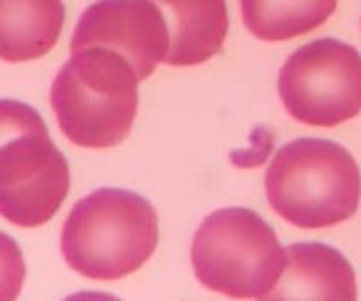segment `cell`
Returning <instances> with one entry per match:
<instances>
[{
  "label": "cell",
  "mask_w": 361,
  "mask_h": 301,
  "mask_svg": "<svg viewBox=\"0 0 361 301\" xmlns=\"http://www.w3.org/2000/svg\"><path fill=\"white\" fill-rule=\"evenodd\" d=\"M159 222L140 194L102 187L78 201L60 238L63 259L92 281H116L140 270L155 252Z\"/></svg>",
  "instance_id": "obj_1"
},
{
  "label": "cell",
  "mask_w": 361,
  "mask_h": 301,
  "mask_svg": "<svg viewBox=\"0 0 361 301\" xmlns=\"http://www.w3.org/2000/svg\"><path fill=\"white\" fill-rule=\"evenodd\" d=\"M71 53L49 92L60 130L78 147H116L133 129L140 78L126 56L108 48Z\"/></svg>",
  "instance_id": "obj_2"
},
{
  "label": "cell",
  "mask_w": 361,
  "mask_h": 301,
  "mask_svg": "<svg viewBox=\"0 0 361 301\" xmlns=\"http://www.w3.org/2000/svg\"><path fill=\"white\" fill-rule=\"evenodd\" d=\"M270 207L303 229L331 228L356 214L361 173L342 145L300 137L277 152L264 178Z\"/></svg>",
  "instance_id": "obj_3"
},
{
  "label": "cell",
  "mask_w": 361,
  "mask_h": 301,
  "mask_svg": "<svg viewBox=\"0 0 361 301\" xmlns=\"http://www.w3.org/2000/svg\"><path fill=\"white\" fill-rule=\"evenodd\" d=\"M71 187L69 164L32 106L0 99V215L20 228L55 217Z\"/></svg>",
  "instance_id": "obj_4"
},
{
  "label": "cell",
  "mask_w": 361,
  "mask_h": 301,
  "mask_svg": "<svg viewBox=\"0 0 361 301\" xmlns=\"http://www.w3.org/2000/svg\"><path fill=\"white\" fill-rule=\"evenodd\" d=\"M194 274L210 291L267 300L286 268L277 235L249 208H222L201 222L190 250Z\"/></svg>",
  "instance_id": "obj_5"
},
{
  "label": "cell",
  "mask_w": 361,
  "mask_h": 301,
  "mask_svg": "<svg viewBox=\"0 0 361 301\" xmlns=\"http://www.w3.org/2000/svg\"><path fill=\"white\" fill-rule=\"evenodd\" d=\"M279 95L289 115L307 125L355 118L361 111V53L331 37L302 46L282 66Z\"/></svg>",
  "instance_id": "obj_6"
},
{
  "label": "cell",
  "mask_w": 361,
  "mask_h": 301,
  "mask_svg": "<svg viewBox=\"0 0 361 301\" xmlns=\"http://www.w3.org/2000/svg\"><path fill=\"white\" fill-rule=\"evenodd\" d=\"M101 46L129 60L140 81L164 62L169 32L152 0H97L83 11L71 39V51Z\"/></svg>",
  "instance_id": "obj_7"
},
{
  "label": "cell",
  "mask_w": 361,
  "mask_h": 301,
  "mask_svg": "<svg viewBox=\"0 0 361 301\" xmlns=\"http://www.w3.org/2000/svg\"><path fill=\"white\" fill-rule=\"evenodd\" d=\"M356 275L337 249L324 243H295L286 249V268L267 300L353 301Z\"/></svg>",
  "instance_id": "obj_8"
},
{
  "label": "cell",
  "mask_w": 361,
  "mask_h": 301,
  "mask_svg": "<svg viewBox=\"0 0 361 301\" xmlns=\"http://www.w3.org/2000/svg\"><path fill=\"white\" fill-rule=\"evenodd\" d=\"M164 14L169 49L164 63L190 67L221 51L229 28L226 0H152Z\"/></svg>",
  "instance_id": "obj_9"
},
{
  "label": "cell",
  "mask_w": 361,
  "mask_h": 301,
  "mask_svg": "<svg viewBox=\"0 0 361 301\" xmlns=\"http://www.w3.org/2000/svg\"><path fill=\"white\" fill-rule=\"evenodd\" d=\"M62 0H0V60L18 63L44 56L62 34Z\"/></svg>",
  "instance_id": "obj_10"
},
{
  "label": "cell",
  "mask_w": 361,
  "mask_h": 301,
  "mask_svg": "<svg viewBox=\"0 0 361 301\" xmlns=\"http://www.w3.org/2000/svg\"><path fill=\"white\" fill-rule=\"evenodd\" d=\"M247 30L261 41H289L309 34L337 9V0H240Z\"/></svg>",
  "instance_id": "obj_11"
},
{
  "label": "cell",
  "mask_w": 361,
  "mask_h": 301,
  "mask_svg": "<svg viewBox=\"0 0 361 301\" xmlns=\"http://www.w3.org/2000/svg\"><path fill=\"white\" fill-rule=\"evenodd\" d=\"M25 281V263L18 243L0 231V301L16 300Z\"/></svg>",
  "instance_id": "obj_12"
}]
</instances>
